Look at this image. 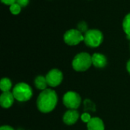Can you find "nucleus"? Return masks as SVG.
<instances>
[{"mask_svg": "<svg viewBox=\"0 0 130 130\" xmlns=\"http://www.w3.org/2000/svg\"><path fill=\"white\" fill-rule=\"evenodd\" d=\"M57 101L58 97L56 91L46 88L40 94L37 101V105L40 112L49 113L56 107Z\"/></svg>", "mask_w": 130, "mask_h": 130, "instance_id": "obj_1", "label": "nucleus"}, {"mask_svg": "<svg viewBox=\"0 0 130 130\" xmlns=\"http://www.w3.org/2000/svg\"><path fill=\"white\" fill-rule=\"evenodd\" d=\"M72 67L77 72H85L92 65L91 56L85 52L78 53L72 60Z\"/></svg>", "mask_w": 130, "mask_h": 130, "instance_id": "obj_2", "label": "nucleus"}, {"mask_svg": "<svg viewBox=\"0 0 130 130\" xmlns=\"http://www.w3.org/2000/svg\"><path fill=\"white\" fill-rule=\"evenodd\" d=\"M103 40L104 34L98 29H90L84 34V42L85 45L91 48L99 46Z\"/></svg>", "mask_w": 130, "mask_h": 130, "instance_id": "obj_3", "label": "nucleus"}, {"mask_svg": "<svg viewBox=\"0 0 130 130\" xmlns=\"http://www.w3.org/2000/svg\"><path fill=\"white\" fill-rule=\"evenodd\" d=\"M13 95L14 99L20 102L27 101L32 97V89L30 87L24 82L17 84L13 88Z\"/></svg>", "mask_w": 130, "mask_h": 130, "instance_id": "obj_4", "label": "nucleus"}, {"mask_svg": "<svg viewBox=\"0 0 130 130\" xmlns=\"http://www.w3.org/2000/svg\"><path fill=\"white\" fill-rule=\"evenodd\" d=\"M63 40L67 45L75 46L84 41V35L78 29H70L64 34Z\"/></svg>", "mask_w": 130, "mask_h": 130, "instance_id": "obj_5", "label": "nucleus"}, {"mask_svg": "<svg viewBox=\"0 0 130 130\" xmlns=\"http://www.w3.org/2000/svg\"><path fill=\"white\" fill-rule=\"evenodd\" d=\"M63 104L67 108L75 110L80 106L81 97L75 91H68L63 96Z\"/></svg>", "mask_w": 130, "mask_h": 130, "instance_id": "obj_6", "label": "nucleus"}, {"mask_svg": "<svg viewBox=\"0 0 130 130\" xmlns=\"http://www.w3.org/2000/svg\"><path fill=\"white\" fill-rule=\"evenodd\" d=\"M46 78L48 85L50 87H56L60 85L62 81V72L57 69H53L46 74Z\"/></svg>", "mask_w": 130, "mask_h": 130, "instance_id": "obj_7", "label": "nucleus"}, {"mask_svg": "<svg viewBox=\"0 0 130 130\" xmlns=\"http://www.w3.org/2000/svg\"><path fill=\"white\" fill-rule=\"evenodd\" d=\"M79 118V113L75 110H69L66 111L63 116V122L67 125L75 124Z\"/></svg>", "mask_w": 130, "mask_h": 130, "instance_id": "obj_8", "label": "nucleus"}, {"mask_svg": "<svg viewBox=\"0 0 130 130\" xmlns=\"http://www.w3.org/2000/svg\"><path fill=\"white\" fill-rule=\"evenodd\" d=\"M14 97L10 91L3 92L0 96V104L3 108H9L14 103Z\"/></svg>", "mask_w": 130, "mask_h": 130, "instance_id": "obj_9", "label": "nucleus"}, {"mask_svg": "<svg viewBox=\"0 0 130 130\" xmlns=\"http://www.w3.org/2000/svg\"><path fill=\"white\" fill-rule=\"evenodd\" d=\"M92 65L96 68H104L107 66V60L104 54L95 53L92 55Z\"/></svg>", "mask_w": 130, "mask_h": 130, "instance_id": "obj_10", "label": "nucleus"}, {"mask_svg": "<svg viewBox=\"0 0 130 130\" xmlns=\"http://www.w3.org/2000/svg\"><path fill=\"white\" fill-rule=\"evenodd\" d=\"M88 130H104V124L102 120L98 117H93L87 123Z\"/></svg>", "mask_w": 130, "mask_h": 130, "instance_id": "obj_11", "label": "nucleus"}, {"mask_svg": "<svg viewBox=\"0 0 130 130\" xmlns=\"http://www.w3.org/2000/svg\"><path fill=\"white\" fill-rule=\"evenodd\" d=\"M34 83H35V86L40 89V90H46V87L48 85L47 82H46V77L43 76V75H39L37 76L35 80H34Z\"/></svg>", "mask_w": 130, "mask_h": 130, "instance_id": "obj_12", "label": "nucleus"}, {"mask_svg": "<svg viewBox=\"0 0 130 130\" xmlns=\"http://www.w3.org/2000/svg\"><path fill=\"white\" fill-rule=\"evenodd\" d=\"M123 29L127 36V38L130 40V13L127 14L123 21Z\"/></svg>", "mask_w": 130, "mask_h": 130, "instance_id": "obj_13", "label": "nucleus"}, {"mask_svg": "<svg viewBox=\"0 0 130 130\" xmlns=\"http://www.w3.org/2000/svg\"><path fill=\"white\" fill-rule=\"evenodd\" d=\"M12 87V84L10 79L7 78H4L1 80L0 82V89L3 92H7L11 90Z\"/></svg>", "mask_w": 130, "mask_h": 130, "instance_id": "obj_14", "label": "nucleus"}, {"mask_svg": "<svg viewBox=\"0 0 130 130\" xmlns=\"http://www.w3.org/2000/svg\"><path fill=\"white\" fill-rule=\"evenodd\" d=\"M9 10H10V11H11V13L12 14L16 15V14H20V12L21 11V7L17 2H15V3H14V4H12L11 5L9 6Z\"/></svg>", "mask_w": 130, "mask_h": 130, "instance_id": "obj_15", "label": "nucleus"}, {"mask_svg": "<svg viewBox=\"0 0 130 130\" xmlns=\"http://www.w3.org/2000/svg\"><path fill=\"white\" fill-rule=\"evenodd\" d=\"M77 29H78L80 32H82V34L84 33V34L89 30L88 27L87 23L85 22V21H81V22H79V23L78 24V25H77Z\"/></svg>", "mask_w": 130, "mask_h": 130, "instance_id": "obj_16", "label": "nucleus"}, {"mask_svg": "<svg viewBox=\"0 0 130 130\" xmlns=\"http://www.w3.org/2000/svg\"><path fill=\"white\" fill-rule=\"evenodd\" d=\"M81 119H82V120L84 123H89V121L91 120V116H90V114H89V113H83V114L81 116Z\"/></svg>", "mask_w": 130, "mask_h": 130, "instance_id": "obj_17", "label": "nucleus"}, {"mask_svg": "<svg viewBox=\"0 0 130 130\" xmlns=\"http://www.w3.org/2000/svg\"><path fill=\"white\" fill-rule=\"evenodd\" d=\"M30 0H17L16 2L21 7V8H24L26 7L28 4H29Z\"/></svg>", "mask_w": 130, "mask_h": 130, "instance_id": "obj_18", "label": "nucleus"}, {"mask_svg": "<svg viewBox=\"0 0 130 130\" xmlns=\"http://www.w3.org/2000/svg\"><path fill=\"white\" fill-rule=\"evenodd\" d=\"M16 1L17 0H1L2 3H3V4L6 5H9V6L11 5L12 4L15 3Z\"/></svg>", "mask_w": 130, "mask_h": 130, "instance_id": "obj_19", "label": "nucleus"}, {"mask_svg": "<svg viewBox=\"0 0 130 130\" xmlns=\"http://www.w3.org/2000/svg\"><path fill=\"white\" fill-rule=\"evenodd\" d=\"M0 130H14V129L9 126H1Z\"/></svg>", "mask_w": 130, "mask_h": 130, "instance_id": "obj_20", "label": "nucleus"}, {"mask_svg": "<svg viewBox=\"0 0 130 130\" xmlns=\"http://www.w3.org/2000/svg\"><path fill=\"white\" fill-rule=\"evenodd\" d=\"M126 69H127L128 72L130 74V59L127 62V63H126Z\"/></svg>", "mask_w": 130, "mask_h": 130, "instance_id": "obj_21", "label": "nucleus"}]
</instances>
